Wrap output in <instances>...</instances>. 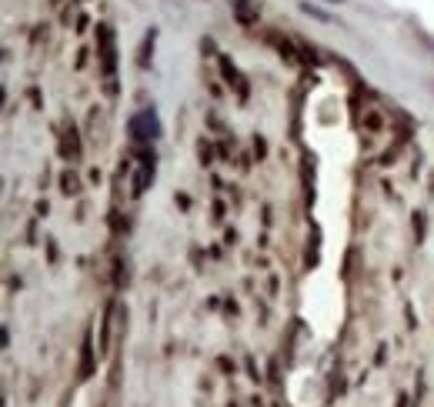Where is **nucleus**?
<instances>
[{
    "label": "nucleus",
    "instance_id": "1",
    "mask_svg": "<svg viewBox=\"0 0 434 407\" xmlns=\"http://www.w3.org/2000/svg\"><path fill=\"white\" fill-rule=\"evenodd\" d=\"M127 134L134 137L137 144L157 140V137H161V120H157V114H154V110H140V114H134V117H130Z\"/></svg>",
    "mask_w": 434,
    "mask_h": 407
},
{
    "label": "nucleus",
    "instance_id": "2",
    "mask_svg": "<svg viewBox=\"0 0 434 407\" xmlns=\"http://www.w3.org/2000/svg\"><path fill=\"white\" fill-rule=\"evenodd\" d=\"M151 180H154V154H151V157L144 154V157H140V170H137V177H134V191H130V194H134V197H140V194L147 191V184H151Z\"/></svg>",
    "mask_w": 434,
    "mask_h": 407
},
{
    "label": "nucleus",
    "instance_id": "3",
    "mask_svg": "<svg viewBox=\"0 0 434 407\" xmlns=\"http://www.w3.org/2000/svg\"><path fill=\"white\" fill-rule=\"evenodd\" d=\"M77 191H81L77 177H74V174H64V194H77Z\"/></svg>",
    "mask_w": 434,
    "mask_h": 407
}]
</instances>
